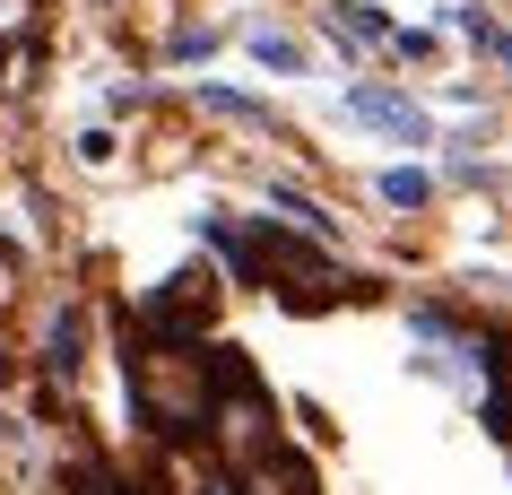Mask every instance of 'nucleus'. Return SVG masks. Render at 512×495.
Segmentation results:
<instances>
[{"label":"nucleus","mask_w":512,"mask_h":495,"mask_svg":"<svg viewBox=\"0 0 512 495\" xmlns=\"http://www.w3.org/2000/svg\"><path fill=\"white\" fill-rule=\"evenodd\" d=\"M209 400H217V374L200 348H183V339H139V357H131V409L148 435L165 443H191V435H209Z\"/></svg>","instance_id":"1"},{"label":"nucleus","mask_w":512,"mask_h":495,"mask_svg":"<svg viewBox=\"0 0 512 495\" xmlns=\"http://www.w3.org/2000/svg\"><path fill=\"white\" fill-rule=\"evenodd\" d=\"M209 374H217V400H209L217 461H226V469H252V461L278 443V400H270V383L252 374L243 348H209Z\"/></svg>","instance_id":"2"},{"label":"nucleus","mask_w":512,"mask_h":495,"mask_svg":"<svg viewBox=\"0 0 512 495\" xmlns=\"http://www.w3.org/2000/svg\"><path fill=\"white\" fill-rule=\"evenodd\" d=\"M209 322H217V278L209 270H174L165 287L139 296V339H183V348H200Z\"/></svg>","instance_id":"3"},{"label":"nucleus","mask_w":512,"mask_h":495,"mask_svg":"<svg viewBox=\"0 0 512 495\" xmlns=\"http://www.w3.org/2000/svg\"><path fill=\"white\" fill-rule=\"evenodd\" d=\"M348 122H365V131H382V139H400V148H434L426 105H408L400 87H348Z\"/></svg>","instance_id":"4"},{"label":"nucleus","mask_w":512,"mask_h":495,"mask_svg":"<svg viewBox=\"0 0 512 495\" xmlns=\"http://www.w3.org/2000/svg\"><path fill=\"white\" fill-rule=\"evenodd\" d=\"M243 495H322V469L304 461V452H287V443H270L252 469H235Z\"/></svg>","instance_id":"5"},{"label":"nucleus","mask_w":512,"mask_h":495,"mask_svg":"<svg viewBox=\"0 0 512 495\" xmlns=\"http://www.w3.org/2000/svg\"><path fill=\"white\" fill-rule=\"evenodd\" d=\"M322 27L348 44V53H382V44H400V27L391 18H374L365 0H339V9H322Z\"/></svg>","instance_id":"6"},{"label":"nucleus","mask_w":512,"mask_h":495,"mask_svg":"<svg viewBox=\"0 0 512 495\" xmlns=\"http://www.w3.org/2000/svg\"><path fill=\"white\" fill-rule=\"evenodd\" d=\"M200 105H209V113H226V122H252V131H278V113L270 105H261V96H235V87H200Z\"/></svg>","instance_id":"7"},{"label":"nucleus","mask_w":512,"mask_h":495,"mask_svg":"<svg viewBox=\"0 0 512 495\" xmlns=\"http://www.w3.org/2000/svg\"><path fill=\"white\" fill-rule=\"evenodd\" d=\"M44 348H53V374L70 383V374H79V348H87V313H53V330H44Z\"/></svg>","instance_id":"8"},{"label":"nucleus","mask_w":512,"mask_h":495,"mask_svg":"<svg viewBox=\"0 0 512 495\" xmlns=\"http://www.w3.org/2000/svg\"><path fill=\"white\" fill-rule=\"evenodd\" d=\"M270 209H278V218H287V226H304V235H322V244H330V235H339V218H322V209H313V200H304V192H287V183H270Z\"/></svg>","instance_id":"9"},{"label":"nucleus","mask_w":512,"mask_h":495,"mask_svg":"<svg viewBox=\"0 0 512 495\" xmlns=\"http://www.w3.org/2000/svg\"><path fill=\"white\" fill-rule=\"evenodd\" d=\"M382 200H391V209H426L434 174H426V165H391V174H382Z\"/></svg>","instance_id":"10"},{"label":"nucleus","mask_w":512,"mask_h":495,"mask_svg":"<svg viewBox=\"0 0 512 495\" xmlns=\"http://www.w3.org/2000/svg\"><path fill=\"white\" fill-rule=\"evenodd\" d=\"M252 61H261V70H287V79H296V70H304V44H296V35L252 27Z\"/></svg>","instance_id":"11"},{"label":"nucleus","mask_w":512,"mask_h":495,"mask_svg":"<svg viewBox=\"0 0 512 495\" xmlns=\"http://www.w3.org/2000/svg\"><path fill=\"white\" fill-rule=\"evenodd\" d=\"M18 296V261H9V252H0V304Z\"/></svg>","instance_id":"12"},{"label":"nucleus","mask_w":512,"mask_h":495,"mask_svg":"<svg viewBox=\"0 0 512 495\" xmlns=\"http://www.w3.org/2000/svg\"><path fill=\"white\" fill-rule=\"evenodd\" d=\"M486 53H495V61H512V35H504V27H495V44H486Z\"/></svg>","instance_id":"13"},{"label":"nucleus","mask_w":512,"mask_h":495,"mask_svg":"<svg viewBox=\"0 0 512 495\" xmlns=\"http://www.w3.org/2000/svg\"><path fill=\"white\" fill-rule=\"evenodd\" d=\"M0 374H9V357H0Z\"/></svg>","instance_id":"14"}]
</instances>
